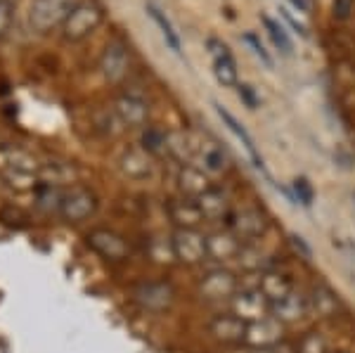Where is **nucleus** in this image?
Listing matches in <instances>:
<instances>
[{"instance_id": "29", "label": "nucleus", "mask_w": 355, "mask_h": 353, "mask_svg": "<svg viewBox=\"0 0 355 353\" xmlns=\"http://www.w3.org/2000/svg\"><path fill=\"white\" fill-rule=\"evenodd\" d=\"M294 192H296V197H299V202L303 204V207H311L313 204V187L306 178L294 180Z\"/></svg>"}, {"instance_id": "11", "label": "nucleus", "mask_w": 355, "mask_h": 353, "mask_svg": "<svg viewBox=\"0 0 355 353\" xmlns=\"http://www.w3.org/2000/svg\"><path fill=\"white\" fill-rule=\"evenodd\" d=\"M130 69V53L121 41L107 45V50L100 57V71L110 83H121L128 76Z\"/></svg>"}, {"instance_id": "10", "label": "nucleus", "mask_w": 355, "mask_h": 353, "mask_svg": "<svg viewBox=\"0 0 355 353\" xmlns=\"http://www.w3.org/2000/svg\"><path fill=\"white\" fill-rule=\"evenodd\" d=\"M206 48H209L211 62H214V74L218 78V83L225 85V88H234L239 83V76H237V62H234L230 48L223 41H218V38H209Z\"/></svg>"}, {"instance_id": "6", "label": "nucleus", "mask_w": 355, "mask_h": 353, "mask_svg": "<svg viewBox=\"0 0 355 353\" xmlns=\"http://www.w3.org/2000/svg\"><path fill=\"white\" fill-rule=\"evenodd\" d=\"M284 339V325L279 320H275L272 316H266L261 320H254L246 325V334L242 344L251 351H263V349H277Z\"/></svg>"}, {"instance_id": "23", "label": "nucleus", "mask_w": 355, "mask_h": 353, "mask_svg": "<svg viewBox=\"0 0 355 353\" xmlns=\"http://www.w3.org/2000/svg\"><path fill=\"white\" fill-rule=\"evenodd\" d=\"M216 114H218V117H220V121L225 123V126L230 128L234 135H237V140L242 142V145H244V150L249 152V157H251V162H254V166L263 171V159L259 157V152H256V145H254V140H251V135L246 133V128H244V126H239V121H237V119H234L232 114L227 112V110H223L220 105H216Z\"/></svg>"}, {"instance_id": "22", "label": "nucleus", "mask_w": 355, "mask_h": 353, "mask_svg": "<svg viewBox=\"0 0 355 353\" xmlns=\"http://www.w3.org/2000/svg\"><path fill=\"white\" fill-rule=\"evenodd\" d=\"M168 214H171V221H173L178 227H197L204 221L197 202L190 197L173 199V202L168 204Z\"/></svg>"}, {"instance_id": "27", "label": "nucleus", "mask_w": 355, "mask_h": 353, "mask_svg": "<svg viewBox=\"0 0 355 353\" xmlns=\"http://www.w3.org/2000/svg\"><path fill=\"white\" fill-rule=\"evenodd\" d=\"M142 147L147 150V155H162L166 152V133L157 128H147L142 135Z\"/></svg>"}, {"instance_id": "20", "label": "nucleus", "mask_w": 355, "mask_h": 353, "mask_svg": "<svg viewBox=\"0 0 355 353\" xmlns=\"http://www.w3.org/2000/svg\"><path fill=\"white\" fill-rule=\"evenodd\" d=\"M178 187L185 197L197 199L202 197L204 192L211 190V180L209 173H204L199 166H192V164H182L180 171H178Z\"/></svg>"}, {"instance_id": "21", "label": "nucleus", "mask_w": 355, "mask_h": 353, "mask_svg": "<svg viewBox=\"0 0 355 353\" xmlns=\"http://www.w3.org/2000/svg\"><path fill=\"white\" fill-rule=\"evenodd\" d=\"M199 207V212H202L204 221H225L227 216H230V207H227V197L223 195L220 190H216V187H211L209 192H204L202 197L194 199Z\"/></svg>"}, {"instance_id": "14", "label": "nucleus", "mask_w": 355, "mask_h": 353, "mask_svg": "<svg viewBox=\"0 0 355 353\" xmlns=\"http://www.w3.org/2000/svg\"><path fill=\"white\" fill-rule=\"evenodd\" d=\"M244 244L232 235L230 230H214L206 235V254L209 259L218 261V264H230V261H237L239 252H242Z\"/></svg>"}, {"instance_id": "8", "label": "nucleus", "mask_w": 355, "mask_h": 353, "mask_svg": "<svg viewBox=\"0 0 355 353\" xmlns=\"http://www.w3.org/2000/svg\"><path fill=\"white\" fill-rule=\"evenodd\" d=\"M239 289V280L227 268H211L199 280V294L206 301H230Z\"/></svg>"}, {"instance_id": "36", "label": "nucleus", "mask_w": 355, "mask_h": 353, "mask_svg": "<svg viewBox=\"0 0 355 353\" xmlns=\"http://www.w3.org/2000/svg\"><path fill=\"white\" fill-rule=\"evenodd\" d=\"M0 3H8V0H0Z\"/></svg>"}, {"instance_id": "2", "label": "nucleus", "mask_w": 355, "mask_h": 353, "mask_svg": "<svg viewBox=\"0 0 355 353\" xmlns=\"http://www.w3.org/2000/svg\"><path fill=\"white\" fill-rule=\"evenodd\" d=\"M73 0H31L28 8V24L33 31L48 33L55 26H62L67 15L71 12Z\"/></svg>"}, {"instance_id": "4", "label": "nucleus", "mask_w": 355, "mask_h": 353, "mask_svg": "<svg viewBox=\"0 0 355 353\" xmlns=\"http://www.w3.org/2000/svg\"><path fill=\"white\" fill-rule=\"evenodd\" d=\"M97 209V197L88 187H71V190L62 192L60 199V216L67 223H83Z\"/></svg>"}, {"instance_id": "16", "label": "nucleus", "mask_w": 355, "mask_h": 353, "mask_svg": "<svg viewBox=\"0 0 355 353\" xmlns=\"http://www.w3.org/2000/svg\"><path fill=\"white\" fill-rule=\"evenodd\" d=\"M254 287H259L263 292V297L268 299V304L272 306L294 289V280L289 277V273H284L279 268H268L259 273V282H256Z\"/></svg>"}, {"instance_id": "34", "label": "nucleus", "mask_w": 355, "mask_h": 353, "mask_svg": "<svg viewBox=\"0 0 355 353\" xmlns=\"http://www.w3.org/2000/svg\"><path fill=\"white\" fill-rule=\"evenodd\" d=\"M291 240H294V244H296V247H299L301 249V252H303V256H311V249H308V244L306 242H303V237H291Z\"/></svg>"}, {"instance_id": "12", "label": "nucleus", "mask_w": 355, "mask_h": 353, "mask_svg": "<svg viewBox=\"0 0 355 353\" xmlns=\"http://www.w3.org/2000/svg\"><path fill=\"white\" fill-rule=\"evenodd\" d=\"M133 297L137 304L142 306L145 311H166L171 304H173V287H171L168 282H162V280H154V282H142L135 287Z\"/></svg>"}, {"instance_id": "30", "label": "nucleus", "mask_w": 355, "mask_h": 353, "mask_svg": "<svg viewBox=\"0 0 355 353\" xmlns=\"http://www.w3.org/2000/svg\"><path fill=\"white\" fill-rule=\"evenodd\" d=\"M12 15H15V10H12V3H10V0H8V3H0V38L10 31Z\"/></svg>"}, {"instance_id": "25", "label": "nucleus", "mask_w": 355, "mask_h": 353, "mask_svg": "<svg viewBox=\"0 0 355 353\" xmlns=\"http://www.w3.org/2000/svg\"><path fill=\"white\" fill-rule=\"evenodd\" d=\"M147 10H150V15H152V19L157 21V26L162 28V36H164V41L168 43V48L173 50L175 55H180V38H178V33H175V28L173 24L168 21V17H166L162 10L157 8V5H147Z\"/></svg>"}, {"instance_id": "5", "label": "nucleus", "mask_w": 355, "mask_h": 353, "mask_svg": "<svg viewBox=\"0 0 355 353\" xmlns=\"http://www.w3.org/2000/svg\"><path fill=\"white\" fill-rule=\"evenodd\" d=\"M227 230L232 232L242 244L259 242L268 230V221L259 209H239V212H230L227 216Z\"/></svg>"}, {"instance_id": "13", "label": "nucleus", "mask_w": 355, "mask_h": 353, "mask_svg": "<svg viewBox=\"0 0 355 353\" xmlns=\"http://www.w3.org/2000/svg\"><path fill=\"white\" fill-rule=\"evenodd\" d=\"M311 313V304H308V294L299 292V289H291L284 299H279L277 304L270 306V316L275 320H279L284 327L294 325V322L303 320V318Z\"/></svg>"}, {"instance_id": "18", "label": "nucleus", "mask_w": 355, "mask_h": 353, "mask_svg": "<svg viewBox=\"0 0 355 353\" xmlns=\"http://www.w3.org/2000/svg\"><path fill=\"white\" fill-rule=\"evenodd\" d=\"M308 304H311V313L320 318H334L341 311V299L339 292L329 287L324 282H318L315 287L308 292Z\"/></svg>"}, {"instance_id": "24", "label": "nucleus", "mask_w": 355, "mask_h": 353, "mask_svg": "<svg viewBox=\"0 0 355 353\" xmlns=\"http://www.w3.org/2000/svg\"><path fill=\"white\" fill-rule=\"evenodd\" d=\"M121 169L130 178H147L152 173V162L142 150H128L121 159Z\"/></svg>"}, {"instance_id": "26", "label": "nucleus", "mask_w": 355, "mask_h": 353, "mask_svg": "<svg viewBox=\"0 0 355 353\" xmlns=\"http://www.w3.org/2000/svg\"><path fill=\"white\" fill-rule=\"evenodd\" d=\"M263 24H266L268 33H270L272 43L277 45V48L282 50L284 55H291V50H294V45H291L289 36H287V31H284V26H282V24H277V21H275L272 17H268V15H263Z\"/></svg>"}, {"instance_id": "19", "label": "nucleus", "mask_w": 355, "mask_h": 353, "mask_svg": "<svg viewBox=\"0 0 355 353\" xmlns=\"http://www.w3.org/2000/svg\"><path fill=\"white\" fill-rule=\"evenodd\" d=\"M192 147L197 150V159H199V164H202L199 169H202L204 173L218 175V173H223V171H227V164H230V159H227L225 150L216 145V142H211V140L192 142Z\"/></svg>"}, {"instance_id": "35", "label": "nucleus", "mask_w": 355, "mask_h": 353, "mask_svg": "<svg viewBox=\"0 0 355 353\" xmlns=\"http://www.w3.org/2000/svg\"><path fill=\"white\" fill-rule=\"evenodd\" d=\"M251 353H277V349H263V351H251Z\"/></svg>"}, {"instance_id": "1", "label": "nucleus", "mask_w": 355, "mask_h": 353, "mask_svg": "<svg viewBox=\"0 0 355 353\" xmlns=\"http://www.w3.org/2000/svg\"><path fill=\"white\" fill-rule=\"evenodd\" d=\"M102 21H105V5L100 0H78V3H73L71 12L67 15L64 24H62V33L67 41L78 43L88 38L90 33H95Z\"/></svg>"}, {"instance_id": "32", "label": "nucleus", "mask_w": 355, "mask_h": 353, "mask_svg": "<svg viewBox=\"0 0 355 353\" xmlns=\"http://www.w3.org/2000/svg\"><path fill=\"white\" fill-rule=\"evenodd\" d=\"M244 41H246V43H249V45H251V48H254V53H256V55H259V57H261V60H263V62H266V64H268V67H272V57H270V55H268V53H266V48H263V45L259 43V38H256V36H254V33H246V36H244Z\"/></svg>"}, {"instance_id": "15", "label": "nucleus", "mask_w": 355, "mask_h": 353, "mask_svg": "<svg viewBox=\"0 0 355 353\" xmlns=\"http://www.w3.org/2000/svg\"><path fill=\"white\" fill-rule=\"evenodd\" d=\"M246 325L242 318H237L234 313H220L216 316L214 320L209 322V332L211 337L220 344H242L244 341V334H246Z\"/></svg>"}, {"instance_id": "7", "label": "nucleus", "mask_w": 355, "mask_h": 353, "mask_svg": "<svg viewBox=\"0 0 355 353\" xmlns=\"http://www.w3.org/2000/svg\"><path fill=\"white\" fill-rule=\"evenodd\" d=\"M230 313L242 318L244 322H254L270 316V304H268V299L263 297L259 287H244L237 289V294L230 299Z\"/></svg>"}, {"instance_id": "33", "label": "nucleus", "mask_w": 355, "mask_h": 353, "mask_svg": "<svg viewBox=\"0 0 355 353\" xmlns=\"http://www.w3.org/2000/svg\"><path fill=\"white\" fill-rule=\"evenodd\" d=\"M351 8H353V0H334V17L346 19L351 15Z\"/></svg>"}, {"instance_id": "17", "label": "nucleus", "mask_w": 355, "mask_h": 353, "mask_svg": "<svg viewBox=\"0 0 355 353\" xmlns=\"http://www.w3.org/2000/svg\"><path fill=\"white\" fill-rule=\"evenodd\" d=\"M114 110H116V117L121 119L123 126L128 128H145L150 121V107L135 95H121L114 102Z\"/></svg>"}, {"instance_id": "31", "label": "nucleus", "mask_w": 355, "mask_h": 353, "mask_svg": "<svg viewBox=\"0 0 355 353\" xmlns=\"http://www.w3.org/2000/svg\"><path fill=\"white\" fill-rule=\"evenodd\" d=\"M237 93H239V98L244 100V105L249 107V110H256V107H259V98H256L254 88H251L249 83H237Z\"/></svg>"}, {"instance_id": "28", "label": "nucleus", "mask_w": 355, "mask_h": 353, "mask_svg": "<svg viewBox=\"0 0 355 353\" xmlns=\"http://www.w3.org/2000/svg\"><path fill=\"white\" fill-rule=\"evenodd\" d=\"M299 353H329L327 341L320 337V332H308L299 341Z\"/></svg>"}, {"instance_id": "3", "label": "nucleus", "mask_w": 355, "mask_h": 353, "mask_svg": "<svg viewBox=\"0 0 355 353\" xmlns=\"http://www.w3.org/2000/svg\"><path fill=\"white\" fill-rule=\"evenodd\" d=\"M171 247H173V259L185 266H197L209 259L206 235H202L197 227H178L173 237H171Z\"/></svg>"}, {"instance_id": "9", "label": "nucleus", "mask_w": 355, "mask_h": 353, "mask_svg": "<svg viewBox=\"0 0 355 353\" xmlns=\"http://www.w3.org/2000/svg\"><path fill=\"white\" fill-rule=\"evenodd\" d=\"M85 240H88V247L93 249L95 254H100L102 259H107V261H123V259H128V254H130L128 242H125L119 232L107 230V227L90 230Z\"/></svg>"}, {"instance_id": "37", "label": "nucleus", "mask_w": 355, "mask_h": 353, "mask_svg": "<svg viewBox=\"0 0 355 353\" xmlns=\"http://www.w3.org/2000/svg\"><path fill=\"white\" fill-rule=\"evenodd\" d=\"M329 353H331V351H329Z\"/></svg>"}]
</instances>
